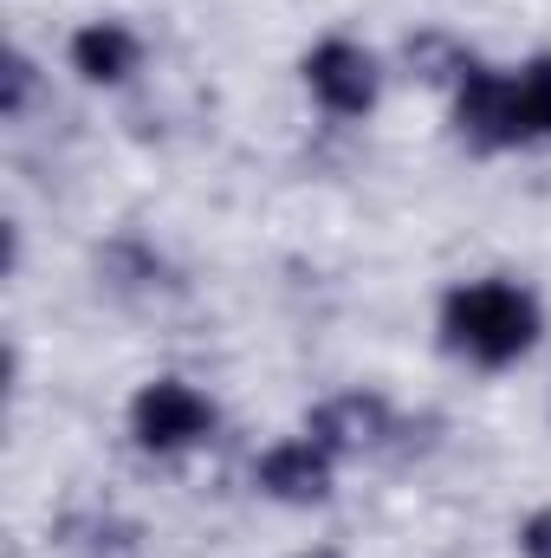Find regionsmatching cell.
<instances>
[{"label": "cell", "mask_w": 551, "mask_h": 558, "mask_svg": "<svg viewBox=\"0 0 551 558\" xmlns=\"http://www.w3.org/2000/svg\"><path fill=\"white\" fill-rule=\"evenodd\" d=\"M454 124L480 149H519V143L551 137V52L532 59L519 78L487 72L480 59L454 85Z\"/></svg>", "instance_id": "cell-1"}, {"label": "cell", "mask_w": 551, "mask_h": 558, "mask_svg": "<svg viewBox=\"0 0 551 558\" xmlns=\"http://www.w3.org/2000/svg\"><path fill=\"white\" fill-rule=\"evenodd\" d=\"M441 338H448V351H461L474 364H513L539 344V299L513 279L454 286L441 305Z\"/></svg>", "instance_id": "cell-2"}, {"label": "cell", "mask_w": 551, "mask_h": 558, "mask_svg": "<svg viewBox=\"0 0 551 558\" xmlns=\"http://www.w3.org/2000/svg\"><path fill=\"white\" fill-rule=\"evenodd\" d=\"M208 428H215V403H208L201 390L175 384V377L143 384L137 403H131V435H137L149 454H182V448H195Z\"/></svg>", "instance_id": "cell-3"}, {"label": "cell", "mask_w": 551, "mask_h": 558, "mask_svg": "<svg viewBox=\"0 0 551 558\" xmlns=\"http://www.w3.org/2000/svg\"><path fill=\"white\" fill-rule=\"evenodd\" d=\"M305 85H311V98L331 111V118H364L370 105H377V59L364 52V46H351V39H325V46H311V59H305Z\"/></svg>", "instance_id": "cell-4"}, {"label": "cell", "mask_w": 551, "mask_h": 558, "mask_svg": "<svg viewBox=\"0 0 551 558\" xmlns=\"http://www.w3.org/2000/svg\"><path fill=\"white\" fill-rule=\"evenodd\" d=\"M305 435H311L325 454H364V448H383V441L396 435V416H390V403H383V397L351 390V397L318 403L311 422H305Z\"/></svg>", "instance_id": "cell-5"}, {"label": "cell", "mask_w": 551, "mask_h": 558, "mask_svg": "<svg viewBox=\"0 0 551 558\" xmlns=\"http://www.w3.org/2000/svg\"><path fill=\"white\" fill-rule=\"evenodd\" d=\"M260 487L285 507H318L331 500V454L305 435V441H279L260 454Z\"/></svg>", "instance_id": "cell-6"}, {"label": "cell", "mask_w": 551, "mask_h": 558, "mask_svg": "<svg viewBox=\"0 0 551 558\" xmlns=\"http://www.w3.org/2000/svg\"><path fill=\"white\" fill-rule=\"evenodd\" d=\"M137 59H143V46L124 20H91V26L72 33V72L91 78V85H124L137 72Z\"/></svg>", "instance_id": "cell-7"}, {"label": "cell", "mask_w": 551, "mask_h": 558, "mask_svg": "<svg viewBox=\"0 0 551 558\" xmlns=\"http://www.w3.org/2000/svg\"><path fill=\"white\" fill-rule=\"evenodd\" d=\"M409 65L428 78V85H461L467 65H474V52H461V46L441 39V33H415L409 39Z\"/></svg>", "instance_id": "cell-8"}, {"label": "cell", "mask_w": 551, "mask_h": 558, "mask_svg": "<svg viewBox=\"0 0 551 558\" xmlns=\"http://www.w3.org/2000/svg\"><path fill=\"white\" fill-rule=\"evenodd\" d=\"M33 85H39V78H33V59H26V52H7V98H0V111L20 118L26 98H33Z\"/></svg>", "instance_id": "cell-9"}, {"label": "cell", "mask_w": 551, "mask_h": 558, "mask_svg": "<svg viewBox=\"0 0 551 558\" xmlns=\"http://www.w3.org/2000/svg\"><path fill=\"white\" fill-rule=\"evenodd\" d=\"M519 546H526V558H551V507H546V513H532V520H526Z\"/></svg>", "instance_id": "cell-10"}]
</instances>
